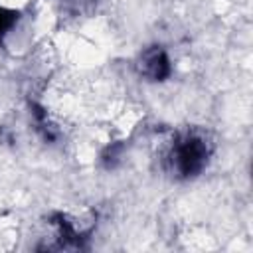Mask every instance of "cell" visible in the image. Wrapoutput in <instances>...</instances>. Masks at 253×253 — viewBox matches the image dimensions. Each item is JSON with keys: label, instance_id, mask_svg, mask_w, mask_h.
I'll return each instance as SVG.
<instances>
[{"label": "cell", "instance_id": "6da1fadb", "mask_svg": "<svg viewBox=\"0 0 253 253\" xmlns=\"http://www.w3.org/2000/svg\"><path fill=\"white\" fill-rule=\"evenodd\" d=\"M140 73H144L150 79H162L168 73V57L162 49L146 51L140 59Z\"/></svg>", "mask_w": 253, "mask_h": 253}, {"label": "cell", "instance_id": "7a4b0ae2", "mask_svg": "<svg viewBox=\"0 0 253 253\" xmlns=\"http://www.w3.org/2000/svg\"><path fill=\"white\" fill-rule=\"evenodd\" d=\"M30 0H0V8L4 10H10V12H16L18 8H22L24 4H28Z\"/></svg>", "mask_w": 253, "mask_h": 253}]
</instances>
